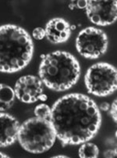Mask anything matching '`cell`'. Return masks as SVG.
Wrapping results in <instances>:
<instances>
[{
    "mask_svg": "<svg viewBox=\"0 0 117 158\" xmlns=\"http://www.w3.org/2000/svg\"><path fill=\"white\" fill-rule=\"evenodd\" d=\"M34 114L38 118L51 120V108L46 104H40L35 107Z\"/></svg>",
    "mask_w": 117,
    "mask_h": 158,
    "instance_id": "cell-13",
    "label": "cell"
},
{
    "mask_svg": "<svg viewBox=\"0 0 117 158\" xmlns=\"http://www.w3.org/2000/svg\"><path fill=\"white\" fill-rule=\"evenodd\" d=\"M34 45L29 34L12 24L0 26V71L14 73L31 60Z\"/></svg>",
    "mask_w": 117,
    "mask_h": 158,
    "instance_id": "cell-2",
    "label": "cell"
},
{
    "mask_svg": "<svg viewBox=\"0 0 117 158\" xmlns=\"http://www.w3.org/2000/svg\"><path fill=\"white\" fill-rule=\"evenodd\" d=\"M87 1L86 0H76V1H70L69 2V8L70 10H82L85 9L87 6Z\"/></svg>",
    "mask_w": 117,
    "mask_h": 158,
    "instance_id": "cell-14",
    "label": "cell"
},
{
    "mask_svg": "<svg viewBox=\"0 0 117 158\" xmlns=\"http://www.w3.org/2000/svg\"><path fill=\"white\" fill-rule=\"evenodd\" d=\"M53 157H55V158H58V157L67 158V156H63V155H59V156H53Z\"/></svg>",
    "mask_w": 117,
    "mask_h": 158,
    "instance_id": "cell-20",
    "label": "cell"
},
{
    "mask_svg": "<svg viewBox=\"0 0 117 158\" xmlns=\"http://www.w3.org/2000/svg\"><path fill=\"white\" fill-rule=\"evenodd\" d=\"M116 70L106 63L92 65L85 75L88 93L97 96H106L116 90Z\"/></svg>",
    "mask_w": 117,
    "mask_h": 158,
    "instance_id": "cell-5",
    "label": "cell"
},
{
    "mask_svg": "<svg viewBox=\"0 0 117 158\" xmlns=\"http://www.w3.org/2000/svg\"><path fill=\"white\" fill-rule=\"evenodd\" d=\"M99 147L92 143L85 142L79 150V156L82 158H96L99 156Z\"/></svg>",
    "mask_w": 117,
    "mask_h": 158,
    "instance_id": "cell-12",
    "label": "cell"
},
{
    "mask_svg": "<svg viewBox=\"0 0 117 158\" xmlns=\"http://www.w3.org/2000/svg\"><path fill=\"white\" fill-rule=\"evenodd\" d=\"M45 37L55 44L67 42L71 34V27L63 18H54L49 20L45 29Z\"/></svg>",
    "mask_w": 117,
    "mask_h": 158,
    "instance_id": "cell-10",
    "label": "cell"
},
{
    "mask_svg": "<svg viewBox=\"0 0 117 158\" xmlns=\"http://www.w3.org/2000/svg\"><path fill=\"white\" fill-rule=\"evenodd\" d=\"M20 125L14 117L0 113V147L14 144L18 138Z\"/></svg>",
    "mask_w": 117,
    "mask_h": 158,
    "instance_id": "cell-9",
    "label": "cell"
},
{
    "mask_svg": "<svg viewBox=\"0 0 117 158\" xmlns=\"http://www.w3.org/2000/svg\"><path fill=\"white\" fill-rule=\"evenodd\" d=\"M39 77L48 88L57 92L65 91L78 81L80 68L72 54L56 51L42 56Z\"/></svg>",
    "mask_w": 117,
    "mask_h": 158,
    "instance_id": "cell-3",
    "label": "cell"
},
{
    "mask_svg": "<svg viewBox=\"0 0 117 158\" xmlns=\"http://www.w3.org/2000/svg\"><path fill=\"white\" fill-rule=\"evenodd\" d=\"M15 92L10 86L0 84V111L10 109L15 101Z\"/></svg>",
    "mask_w": 117,
    "mask_h": 158,
    "instance_id": "cell-11",
    "label": "cell"
},
{
    "mask_svg": "<svg viewBox=\"0 0 117 158\" xmlns=\"http://www.w3.org/2000/svg\"><path fill=\"white\" fill-rule=\"evenodd\" d=\"M9 157H10V156H9L8 155L4 154V153H2L0 152V158H9Z\"/></svg>",
    "mask_w": 117,
    "mask_h": 158,
    "instance_id": "cell-19",
    "label": "cell"
},
{
    "mask_svg": "<svg viewBox=\"0 0 117 158\" xmlns=\"http://www.w3.org/2000/svg\"><path fill=\"white\" fill-rule=\"evenodd\" d=\"M32 35L36 40H42V39L45 37V29H43L42 27H36L33 31Z\"/></svg>",
    "mask_w": 117,
    "mask_h": 158,
    "instance_id": "cell-15",
    "label": "cell"
},
{
    "mask_svg": "<svg viewBox=\"0 0 117 158\" xmlns=\"http://www.w3.org/2000/svg\"><path fill=\"white\" fill-rule=\"evenodd\" d=\"M101 121L99 107L85 95L64 96L51 108V122L63 146L88 142L97 134Z\"/></svg>",
    "mask_w": 117,
    "mask_h": 158,
    "instance_id": "cell-1",
    "label": "cell"
},
{
    "mask_svg": "<svg viewBox=\"0 0 117 158\" xmlns=\"http://www.w3.org/2000/svg\"><path fill=\"white\" fill-rule=\"evenodd\" d=\"M14 92L16 97L25 103L47 99L46 96L43 94V82L36 76L27 75L20 77L16 82Z\"/></svg>",
    "mask_w": 117,
    "mask_h": 158,
    "instance_id": "cell-8",
    "label": "cell"
},
{
    "mask_svg": "<svg viewBox=\"0 0 117 158\" xmlns=\"http://www.w3.org/2000/svg\"><path fill=\"white\" fill-rule=\"evenodd\" d=\"M55 139L56 135L51 120L35 116L20 125L17 139L27 151L41 153L49 150Z\"/></svg>",
    "mask_w": 117,
    "mask_h": 158,
    "instance_id": "cell-4",
    "label": "cell"
},
{
    "mask_svg": "<svg viewBox=\"0 0 117 158\" xmlns=\"http://www.w3.org/2000/svg\"><path fill=\"white\" fill-rule=\"evenodd\" d=\"M89 20L99 26H107L116 20L117 6L115 0L87 1L85 8Z\"/></svg>",
    "mask_w": 117,
    "mask_h": 158,
    "instance_id": "cell-7",
    "label": "cell"
},
{
    "mask_svg": "<svg viewBox=\"0 0 117 158\" xmlns=\"http://www.w3.org/2000/svg\"><path fill=\"white\" fill-rule=\"evenodd\" d=\"M116 103H117L116 99H115V100L113 101V103H112V105H111L110 107H109V114H110L111 117L113 118V120L115 122H116V117H117V115H116V110H117Z\"/></svg>",
    "mask_w": 117,
    "mask_h": 158,
    "instance_id": "cell-16",
    "label": "cell"
},
{
    "mask_svg": "<svg viewBox=\"0 0 117 158\" xmlns=\"http://www.w3.org/2000/svg\"><path fill=\"white\" fill-rule=\"evenodd\" d=\"M109 107H110V105L108 103H102L100 106V109L103 111L109 110Z\"/></svg>",
    "mask_w": 117,
    "mask_h": 158,
    "instance_id": "cell-18",
    "label": "cell"
},
{
    "mask_svg": "<svg viewBox=\"0 0 117 158\" xmlns=\"http://www.w3.org/2000/svg\"><path fill=\"white\" fill-rule=\"evenodd\" d=\"M76 46L79 53L84 57L97 59L107 50V35L100 29L87 27L79 33L76 40Z\"/></svg>",
    "mask_w": 117,
    "mask_h": 158,
    "instance_id": "cell-6",
    "label": "cell"
},
{
    "mask_svg": "<svg viewBox=\"0 0 117 158\" xmlns=\"http://www.w3.org/2000/svg\"><path fill=\"white\" fill-rule=\"evenodd\" d=\"M105 157H115L116 156V150H109L104 153Z\"/></svg>",
    "mask_w": 117,
    "mask_h": 158,
    "instance_id": "cell-17",
    "label": "cell"
}]
</instances>
